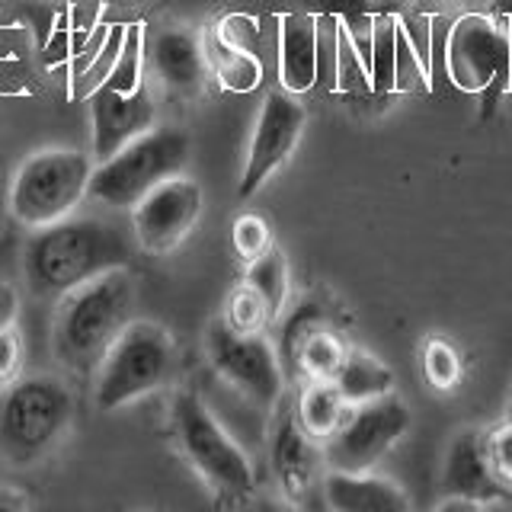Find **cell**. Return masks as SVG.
<instances>
[{
    "label": "cell",
    "instance_id": "1",
    "mask_svg": "<svg viewBox=\"0 0 512 512\" xmlns=\"http://www.w3.org/2000/svg\"><path fill=\"white\" fill-rule=\"evenodd\" d=\"M135 234L100 218H61L36 228L23 250V276L39 298H61L109 269L128 266Z\"/></svg>",
    "mask_w": 512,
    "mask_h": 512
},
{
    "label": "cell",
    "instance_id": "2",
    "mask_svg": "<svg viewBox=\"0 0 512 512\" xmlns=\"http://www.w3.org/2000/svg\"><path fill=\"white\" fill-rule=\"evenodd\" d=\"M135 285L128 269H109L58 298L55 311V356L74 372H96L106 349L128 324Z\"/></svg>",
    "mask_w": 512,
    "mask_h": 512
},
{
    "label": "cell",
    "instance_id": "3",
    "mask_svg": "<svg viewBox=\"0 0 512 512\" xmlns=\"http://www.w3.org/2000/svg\"><path fill=\"white\" fill-rule=\"evenodd\" d=\"M189 154L192 138L186 132L170 125H154L112 157L93 164L87 196L112 212H132L154 186L186 170Z\"/></svg>",
    "mask_w": 512,
    "mask_h": 512
},
{
    "label": "cell",
    "instance_id": "4",
    "mask_svg": "<svg viewBox=\"0 0 512 512\" xmlns=\"http://www.w3.org/2000/svg\"><path fill=\"white\" fill-rule=\"evenodd\" d=\"M176 368L170 333L154 320H128L96 365V407L119 410L164 388Z\"/></svg>",
    "mask_w": 512,
    "mask_h": 512
},
{
    "label": "cell",
    "instance_id": "5",
    "mask_svg": "<svg viewBox=\"0 0 512 512\" xmlns=\"http://www.w3.org/2000/svg\"><path fill=\"white\" fill-rule=\"evenodd\" d=\"M71 410V394L58 378H16L0 397V455L16 468L36 464L64 436Z\"/></svg>",
    "mask_w": 512,
    "mask_h": 512
},
{
    "label": "cell",
    "instance_id": "6",
    "mask_svg": "<svg viewBox=\"0 0 512 512\" xmlns=\"http://www.w3.org/2000/svg\"><path fill=\"white\" fill-rule=\"evenodd\" d=\"M173 436L183 458L196 468L221 503H244L253 496V468L224 426L212 416L196 394H180L173 400Z\"/></svg>",
    "mask_w": 512,
    "mask_h": 512
},
{
    "label": "cell",
    "instance_id": "7",
    "mask_svg": "<svg viewBox=\"0 0 512 512\" xmlns=\"http://www.w3.org/2000/svg\"><path fill=\"white\" fill-rule=\"evenodd\" d=\"M93 173V157L74 148H48L23 160L10 186V215L36 231L68 218L84 202Z\"/></svg>",
    "mask_w": 512,
    "mask_h": 512
},
{
    "label": "cell",
    "instance_id": "8",
    "mask_svg": "<svg viewBox=\"0 0 512 512\" xmlns=\"http://www.w3.org/2000/svg\"><path fill=\"white\" fill-rule=\"evenodd\" d=\"M448 74L452 84L471 96H484V116L512 87V45L496 16L468 13L448 36Z\"/></svg>",
    "mask_w": 512,
    "mask_h": 512
},
{
    "label": "cell",
    "instance_id": "9",
    "mask_svg": "<svg viewBox=\"0 0 512 512\" xmlns=\"http://www.w3.org/2000/svg\"><path fill=\"white\" fill-rule=\"evenodd\" d=\"M410 423V407L394 394L368 400V404H356L343 420V426L320 445L324 448V464L330 471L346 474L372 471L407 436Z\"/></svg>",
    "mask_w": 512,
    "mask_h": 512
},
{
    "label": "cell",
    "instance_id": "10",
    "mask_svg": "<svg viewBox=\"0 0 512 512\" xmlns=\"http://www.w3.org/2000/svg\"><path fill=\"white\" fill-rule=\"evenodd\" d=\"M208 362L215 372L244 394L250 404L272 410L285 391V368L276 346L263 333H240L224 320L208 327L205 336Z\"/></svg>",
    "mask_w": 512,
    "mask_h": 512
},
{
    "label": "cell",
    "instance_id": "11",
    "mask_svg": "<svg viewBox=\"0 0 512 512\" xmlns=\"http://www.w3.org/2000/svg\"><path fill=\"white\" fill-rule=\"evenodd\" d=\"M304 122H308V112H304L295 93L276 90L266 96L260 106V116H256L253 135H250L247 164H244V173H240V183H237L240 199H253L269 176L295 154L301 132H304Z\"/></svg>",
    "mask_w": 512,
    "mask_h": 512
},
{
    "label": "cell",
    "instance_id": "12",
    "mask_svg": "<svg viewBox=\"0 0 512 512\" xmlns=\"http://www.w3.org/2000/svg\"><path fill=\"white\" fill-rule=\"evenodd\" d=\"M199 215H202V186L196 180H189L186 173H176L160 186H154L132 208L135 244L154 256L170 253L196 228Z\"/></svg>",
    "mask_w": 512,
    "mask_h": 512
},
{
    "label": "cell",
    "instance_id": "13",
    "mask_svg": "<svg viewBox=\"0 0 512 512\" xmlns=\"http://www.w3.org/2000/svg\"><path fill=\"white\" fill-rule=\"evenodd\" d=\"M442 493L445 500L439 503V509H474L484 503H500L509 496V487L490 468L480 432L464 429L448 445Z\"/></svg>",
    "mask_w": 512,
    "mask_h": 512
},
{
    "label": "cell",
    "instance_id": "14",
    "mask_svg": "<svg viewBox=\"0 0 512 512\" xmlns=\"http://www.w3.org/2000/svg\"><path fill=\"white\" fill-rule=\"evenodd\" d=\"M90 125H93V164L112 157L128 141L144 135L157 125V106L148 90L119 93L100 80V87L90 93Z\"/></svg>",
    "mask_w": 512,
    "mask_h": 512
},
{
    "label": "cell",
    "instance_id": "15",
    "mask_svg": "<svg viewBox=\"0 0 512 512\" xmlns=\"http://www.w3.org/2000/svg\"><path fill=\"white\" fill-rule=\"evenodd\" d=\"M324 458V448L301 429L295 410H282L269 439V461L276 484L288 503H304L314 490L317 461Z\"/></svg>",
    "mask_w": 512,
    "mask_h": 512
},
{
    "label": "cell",
    "instance_id": "16",
    "mask_svg": "<svg viewBox=\"0 0 512 512\" xmlns=\"http://www.w3.org/2000/svg\"><path fill=\"white\" fill-rule=\"evenodd\" d=\"M320 68V16L285 13L279 20V80L288 93H308Z\"/></svg>",
    "mask_w": 512,
    "mask_h": 512
},
{
    "label": "cell",
    "instance_id": "17",
    "mask_svg": "<svg viewBox=\"0 0 512 512\" xmlns=\"http://www.w3.org/2000/svg\"><path fill=\"white\" fill-rule=\"evenodd\" d=\"M151 68L173 93H196L208 77L205 42L192 29H164L148 45Z\"/></svg>",
    "mask_w": 512,
    "mask_h": 512
},
{
    "label": "cell",
    "instance_id": "18",
    "mask_svg": "<svg viewBox=\"0 0 512 512\" xmlns=\"http://www.w3.org/2000/svg\"><path fill=\"white\" fill-rule=\"evenodd\" d=\"M324 500L336 512H404L410 509L407 493L400 490L394 480L378 477L372 471H362V474L327 471Z\"/></svg>",
    "mask_w": 512,
    "mask_h": 512
},
{
    "label": "cell",
    "instance_id": "19",
    "mask_svg": "<svg viewBox=\"0 0 512 512\" xmlns=\"http://www.w3.org/2000/svg\"><path fill=\"white\" fill-rule=\"evenodd\" d=\"M349 410H352V404L340 394V388L324 378H308V384L301 388L298 404H295V416H298L301 429L320 445L343 426Z\"/></svg>",
    "mask_w": 512,
    "mask_h": 512
},
{
    "label": "cell",
    "instance_id": "20",
    "mask_svg": "<svg viewBox=\"0 0 512 512\" xmlns=\"http://www.w3.org/2000/svg\"><path fill=\"white\" fill-rule=\"evenodd\" d=\"M333 384L356 407V404H368V400L388 397L394 391V372L381 359L368 356V352L349 349Z\"/></svg>",
    "mask_w": 512,
    "mask_h": 512
},
{
    "label": "cell",
    "instance_id": "21",
    "mask_svg": "<svg viewBox=\"0 0 512 512\" xmlns=\"http://www.w3.org/2000/svg\"><path fill=\"white\" fill-rule=\"evenodd\" d=\"M205 55H208V68H215L224 90L250 93L260 84L263 68H260V61H256V55L247 45H237L234 39H228L224 32L205 45Z\"/></svg>",
    "mask_w": 512,
    "mask_h": 512
},
{
    "label": "cell",
    "instance_id": "22",
    "mask_svg": "<svg viewBox=\"0 0 512 512\" xmlns=\"http://www.w3.org/2000/svg\"><path fill=\"white\" fill-rule=\"evenodd\" d=\"M346 343L340 340V333L330 327V320L317 324L304 340L298 343L295 362H292V378L304 375V378H324L333 381L340 365L346 359Z\"/></svg>",
    "mask_w": 512,
    "mask_h": 512
},
{
    "label": "cell",
    "instance_id": "23",
    "mask_svg": "<svg viewBox=\"0 0 512 512\" xmlns=\"http://www.w3.org/2000/svg\"><path fill=\"white\" fill-rule=\"evenodd\" d=\"M397 26L400 20L391 13H381L368 29V48H365V74L368 90L384 96L394 93V58H397Z\"/></svg>",
    "mask_w": 512,
    "mask_h": 512
},
{
    "label": "cell",
    "instance_id": "24",
    "mask_svg": "<svg viewBox=\"0 0 512 512\" xmlns=\"http://www.w3.org/2000/svg\"><path fill=\"white\" fill-rule=\"evenodd\" d=\"M244 285H250L253 292L263 298L272 320H279L285 311V301H288V260H285V253L272 244L263 256H256L253 263H247Z\"/></svg>",
    "mask_w": 512,
    "mask_h": 512
},
{
    "label": "cell",
    "instance_id": "25",
    "mask_svg": "<svg viewBox=\"0 0 512 512\" xmlns=\"http://www.w3.org/2000/svg\"><path fill=\"white\" fill-rule=\"evenodd\" d=\"M429 90V58L416 48L410 29L397 26V58H394V93Z\"/></svg>",
    "mask_w": 512,
    "mask_h": 512
},
{
    "label": "cell",
    "instance_id": "26",
    "mask_svg": "<svg viewBox=\"0 0 512 512\" xmlns=\"http://www.w3.org/2000/svg\"><path fill=\"white\" fill-rule=\"evenodd\" d=\"M224 324L240 330V333H266L276 320H272L269 308L263 304V298L253 292L250 285L240 282L231 298H228V311H224Z\"/></svg>",
    "mask_w": 512,
    "mask_h": 512
},
{
    "label": "cell",
    "instance_id": "27",
    "mask_svg": "<svg viewBox=\"0 0 512 512\" xmlns=\"http://www.w3.org/2000/svg\"><path fill=\"white\" fill-rule=\"evenodd\" d=\"M423 375L436 391H452L461 381V356L458 349L442 340V336H429L423 346Z\"/></svg>",
    "mask_w": 512,
    "mask_h": 512
},
{
    "label": "cell",
    "instance_id": "28",
    "mask_svg": "<svg viewBox=\"0 0 512 512\" xmlns=\"http://www.w3.org/2000/svg\"><path fill=\"white\" fill-rule=\"evenodd\" d=\"M141 55H144V29L128 26L125 29V45L119 52L116 68L106 74L103 84L116 87L119 93H135L141 90Z\"/></svg>",
    "mask_w": 512,
    "mask_h": 512
},
{
    "label": "cell",
    "instance_id": "29",
    "mask_svg": "<svg viewBox=\"0 0 512 512\" xmlns=\"http://www.w3.org/2000/svg\"><path fill=\"white\" fill-rule=\"evenodd\" d=\"M231 240H234V250L244 263H253L256 256H263L276 240H272V228L263 215L256 212H244L231 228Z\"/></svg>",
    "mask_w": 512,
    "mask_h": 512
},
{
    "label": "cell",
    "instance_id": "30",
    "mask_svg": "<svg viewBox=\"0 0 512 512\" xmlns=\"http://www.w3.org/2000/svg\"><path fill=\"white\" fill-rule=\"evenodd\" d=\"M333 48H336V87L343 93L356 90V84L368 87V74H365V64H362V55L356 52V39H352V29L346 23L336 20V39H333Z\"/></svg>",
    "mask_w": 512,
    "mask_h": 512
},
{
    "label": "cell",
    "instance_id": "31",
    "mask_svg": "<svg viewBox=\"0 0 512 512\" xmlns=\"http://www.w3.org/2000/svg\"><path fill=\"white\" fill-rule=\"evenodd\" d=\"M484 452L493 474L503 480L506 487H512V420L493 426L484 436Z\"/></svg>",
    "mask_w": 512,
    "mask_h": 512
},
{
    "label": "cell",
    "instance_id": "32",
    "mask_svg": "<svg viewBox=\"0 0 512 512\" xmlns=\"http://www.w3.org/2000/svg\"><path fill=\"white\" fill-rule=\"evenodd\" d=\"M20 368H23V340L13 324L7 330H0V388H7V384L20 378Z\"/></svg>",
    "mask_w": 512,
    "mask_h": 512
},
{
    "label": "cell",
    "instance_id": "33",
    "mask_svg": "<svg viewBox=\"0 0 512 512\" xmlns=\"http://www.w3.org/2000/svg\"><path fill=\"white\" fill-rule=\"evenodd\" d=\"M16 314H20V295L10 282L0 279V330H7L16 324Z\"/></svg>",
    "mask_w": 512,
    "mask_h": 512
},
{
    "label": "cell",
    "instance_id": "34",
    "mask_svg": "<svg viewBox=\"0 0 512 512\" xmlns=\"http://www.w3.org/2000/svg\"><path fill=\"white\" fill-rule=\"evenodd\" d=\"M493 10H496V20H509L512 16V0H493Z\"/></svg>",
    "mask_w": 512,
    "mask_h": 512
},
{
    "label": "cell",
    "instance_id": "35",
    "mask_svg": "<svg viewBox=\"0 0 512 512\" xmlns=\"http://www.w3.org/2000/svg\"><path fill=\"white\" fill-rule=\"evenodd\" d=\"M420 4H432V7H445V4H461V0H420Z\"/></svg>",
    "mask_w": 512,
    "mask_h": 512
},
{
    "label": "cell",
    "instance_id": "36",
    "mask_svg": "<svg viewBox=\"0 0 512 512\" xmlns=\"http://www.w3.org/2000/svg\"><path fill=\"white\" fill-rule=\"evenodd\" d=\"M503 26H506V32H509V45H512V16H509V20H503ZM512 90V87H509Z\"/></svg>",
    "mask_w": 512,
    "mask_h": 512
},
{
    "label": "cell",
    "instance_id": "37",
    "mask_svg": "<svg viewBox=\"0 0 512 512\" xmlns=\"http://www.w3.org/2000/svg\"><path fill=\"white\" fill-rule=\"evenodd\" d=\"M103 4H138V0H103Z\"/></svg>",
    "mask_w": 512,
    "mask_h": 512
}]
</instances>
